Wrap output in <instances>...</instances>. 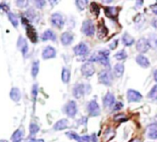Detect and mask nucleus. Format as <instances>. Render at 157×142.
Here are the masks:
<instances>
[{
  "mask_svg": "<svg viewBox=\"0 0 157 142\" xmlns=\"http://www.w3.org/2000/svg\"><path fill=\"white\" fill-rule=\"evenodd\" d=\"M109 51L107 49H102L100 51H98V53L93 54L90 58H89V62H98L100 64H102L105 66L109 67L110 66V63H109Z\"/></svg>",
  "mask_w": 157,
  "mask_h": 142,
  "instance_id": "nucleus-1",
  "label": "nucleus"
},
{
  "mask_svg": "<svg viewBox=\"0 0 157 142\" xmlns=\"http://www.w3.org/2000/svg\"><path fill=\"white\" fill-rule=\"evenodd\" d=\"M72 93L73 96L77 99H81L82 96L85 95L86 92H91V86L89 85H85L83 83H77L73 86V90H72Z\"/></svg>",
  "mask_w": 157,
  "mask_h": 142,
  "instance_id": "nucleus-2",
  "label": "nucleus"
},
{
  "mask_svg": "<svg viewBox=\"0 0 157 142\" xmlns=\"http://www.w3.org/2000/svg\"><path fill=\"white\" fill-rule=\"evenodd\" d=\"M98 80L100 83L105 85V86H111L113 83V77L111 72L108 69H104L99 73Z\"/></svg>",
  "mask_w": 157,
  "mask_h": 142,
  "instance_id": "nucleus-3",
  "label": "nucleus"
},
{
  "mask_svg": "<svg viewBox=\"0 0 157 142\" xmlns=\"http://www.w3.org/2000/svg\"><path fill=\"white\" fill-rule=\"evenodd\" d=\"M82 32L86 36H94L95 33V27L92 20H85L82 26Z\"/></svg>",
  "mask_w": 157,
  "mask_h": 142,
  "instance_id": "nucleus-4",
  "label": "nucleus"
},
{
  "mask_svg": "<svg viewBox=\"0 0 157 142\" xmlns=\"http://www.w3.org/2000/svg\"><path fill=\"white\" fill-rule=\"evenodd\" d=\"M87 111H88L89 115H91V116H98V115H100V113H101L100 106L95 100H92L88 103Z\"/></svg>",
  "mask_w": 157,
  "mask_h": 142,
  "instance_id": "nucleus-5",
  "label": "nucleus"
},
{
  "mask_svg": "<svg viewBox=\"0 0 157 142\" xmlns=\"http://www.w3.org/2000/svg\"><path fill=\"white\" fill-rule=\"evenodd\" d=\"M65 113L67 116L69 117H74L78 112V106L75 101H69L66 105H65Z\"/></svg>",
  "mask_w": 157,
  "mask_h": 142,
  "instance_id": "nucleus-6",
  "label": "nucleus"
},
{
  "mask_svg": "<svg viewBox=\"0 0 157 142\" xmlns=\"http://www.w3.org/2000/svg\"><path fill=\"white\" fill-rule=\"evenodd\" d=\"M81 71H82V74L84 77L89 78V77H92L94 74L95 68H94V65L91 62H87V63H85V64L82 65Z\"/></svg>",
  "mask_w": 157,
  "mask_h": 142,
  "instance_id": "nucleus-7",
  "label": "nucleus"
},
{
  "mask_svg": "<svg viewBox=\"0 0 157 142\" xmlns=\"http://www.w3.org/2000/svg\"><path fill=\"white\" fill-rule=\"evenodd\" d=\"M73 52H74L75 55L84 56L88 54L89 47L87 46V44L85 43H81L77 44L75 47H73Z\"/></svg>",
  "mask_w": 157,
  "mask_h": 142,
  "instance_id": "nucleus-8",
  "label": "nucleus"
},
{
  "mask_svg": "<svg viewBox=\"0 0 157 142\" xmlns=\"http://www.w3.org/2000/svg\"><path fill=\"white\" fill-rule=\"evenodd\" d=\"M149 48H150V45H149L148 40L146 38H144V37L140 38L137 42V43H136V49L140 54H144V53L148 52L149 51Z\"/></svg>",
  "mask_w": 157,
  "mask_h": 142,
  "instance_id": "nucleus-9",
  "label": "nucleus"
},
{
  "mask_svg": "<svg viewBox=\"0 0 157 142\" xmlns=\"http://www.w3.org/2000/svg\"><path fill=\"white\" fill-rule=\"evenodd\" d=\"M51 23L56 28H59V29L62 28L65 24L63 16L60 13H54L51 16Z\"/></svg>",
  "mask_w": 157,
  "mask_h": 142,
  "instance_id": "nucleus-10",
  "label": "nucleus"
},
{
  "mask_svg": "<svg viewBox=\"0 0 157 142\" xmlns=\"http://www.w3.org/2000/svg\"><path fill=\"white\" fill-rule=\"evenodd\" d=\"M127 97L129 103H138L142 100V95L135 90H128L127 92Z\"/></svg>",
  "mask_w": 157,
  "mask_h": 142,
  "instance_id": "nucleus-11",
  "label": "nucleus"
},
{
  "mask_svg": "<svg viewBox=\"0 0 157 142\" xmlns=\"http://www.w3.org/2000/svg\"><path fill=\"white\" fill-rule=\"evenodd\" d=\"M60 40H61V43L63 45H65V46L69 45L74 41V34L71 32H65L62 33Z\"/></svg>",
  "mask_w": 157,
  "mask_h": 142,
  "instance_id": "nucleus-12",
  "label": "nucleus"
},
{
  "mask_svg": "<svg viewBox=\"0 0 157 142\" xmlns=\"http://www.w3.org/2000/svg\"><path fill=\"white\" fill-rule=\"evenodd\" d=\"M56 51L53 46L48 45L43 50L42 56L44 59H51V58L56 57Z\"/></svg>",
  "mask_w": 157,
  "mask_h": 142,
  "instance_id": "nucleus-13",
  "label": "nucleus"
},
{
  "mask_svg": "<svg viewBox=\"0 0 157 142\" xmlns=\"http://www.w3.org/2000/svg\"><path fill=\"white\" fill-rule=\"evenodd\" d=\"M17 45H18V48L20 49V51L22 53L23 56H26V54L28 53V43H27L26 39H24L22 36H20L18 39V42H17Z\"/></svg>",
  "mask_w": 157,
  "mask_h": 142,
  "instance_id": "nucleus-14",
  "label": "nucleus"
},
{
  "mask_svg": "<svg viewBox=\"0 0 157 142\" xmlns=\"http://www.w3.org/2000/svg\"><path fill=\"white\" fill-rule=\"evenodd\" d=\"M26 33L28 38L31 40L32 43H36L37 42V32L35 31V29L31 25V24H27L26 25Z\"/></svg>",
  "mask_w": 157,
  "mask_h": 142,
  "instance_id": "nucleus-15",
  "label": "nucleus"
},
{
  "mask_svg": "<svg viewBox=\"0 0 157 142\" xmlns=\"http://www.w3.org/2000/svg\"><path fill=\"white\" fill-rule=\"evenodd\" d=\"M103 103L104 107L105 108H110L115 104V96L111 92H107L105 96L103 98Z\"/></svg>",
  "mask_w": 157,
  "mask_h": 142,
  "instance_id": "nucleus-16",
  "label": "nucleus"
},
{
  "mask_svg": "<svg viewBox=\"0 0 157 142\" xmlns=\"http://www.w3.org/2000/svg\"><path fill=\"white\" fill-rule=\"evenodd\" d=\"M147 136L151 139H157V125L151 124L147 128Z\"/></svg>",
  "mask_w": 157,
  "mask_h": 142,
  "instance_id": "nucleus-17",
  "label": "nucleus"
},
{
  "mask_svg": "<svg viewBox=\"0 0 157 142\" xmlns=\"http://www.w3.org/2000/svg\"><path fill=\"white\" fill-rule=\"evenodd\" d=\"M136 62H137V64H138L140 66H141V67H143V68H147V67L150 66V61H149V59H148L146 56L142 55V54L137 55V57H136Z\"/></svg>",
  "mask_w": 157,
  "mask_h": 142,
  "instance_id": "nucleus-18",
  "label": "nucleus"
},
{
  "mask_svg": "<svg viewBox=\"0 0 157 142\" xmlns=\"http://www.w3.org/2000/svg\"><path fill=\"white\" fill-rule=\"evenodd\" d=\"M108 34V30L105 27V25L104 23H99L98 25V29H97V36L99 39H103L105 37H106Z\"/></svg>",
  "mask_w": 157,
  "mask_h": 142,
  "instance_id": "nucleus-19",
  "label": "nucleus"
},
{
  "mask_svg": "<svg viewBox=\"0 0 157 142\" xmlns=\"http://www.w3.org/2000/svg\"><path fill=\"white\" fill-rule=\"evenodd\" d=\"M42 40L44 42V41H48V40H50V41H53V42H56V33L53 32V31H51V30H46L43 34H42Z\"/></svg>",
  "mask_w": 157,
  "mask_h": 142,
  "instance_id": "nucleus-20",
  "label": "nucleus"
},
{
  "mask_svg": "<svg viewBox=\"0 0 157 142\" xmlns=\"http://www.w3.org/2000/svg\"><path fill=\"white\" fill-rule=\"evenodd\" d=\"M67 126H68V120L67 119H61L54 125V130H56V131L64 130Z\"/></svg>",
  "mask_w": 157,
  "mask_h": 142,
  "instance_id": "nucleus-21",
  "label": "nucleus"
},
{
  "mask_svg": "<svg viewBox=\"0 0 157 142\" xmlns=\"http://www.w3.org/2000/svg\"><path fill=\"white\" fill-rule=\"evenodd\" d=\"M121 40H122V43H123V44L125 46H131L134 43V42H135L134 38L129 33H128V32H125L123 34Z\"/></svg>",
  "mask_w": 157,
  "mask_h": 142,
  "instance_id": "nucleus-22",
  "label": "nucleus"
},
{
  "mask_svg": "<svg viewBox=\"0 0 157 142\" xmlns=\"http://www.w3.org/2000/svg\"><path fill=\"white\" fill-rule=\"evenodd\" d=\"M124 70H125V66L122 63H117L114 66V74L117 78H120L122 77L123 73H124Z\"/></svg>",
  "mask_w": 157,
  "mask_h": 142,
  "instance_id": "nucleus-23",
  "label": "nucleus"
},
{
  "mask_svg": "<svg viewBox=\"0 0 157 142\" xmlns=\"http://www.w3.org/2000/svg\"><path fill=\"white\" fill-rule=\"evenodd\" d=\"M10 96L11 100L14 102H19L21 98V92L18 88H12L10 92Z\"/></svg>",
  "mask_w": 157,
  "mask_h": 142,
  "instance_id": "nucleus-24",
  "label": "nucleus"
},
{
  "mask_svg": "<svg viewBox=\"0 0 157 142\" xmlns=\"http://www.w3.org/2000/svg\"><path fill=\"white\" fill-rule=\"evenodd\" d=\"M22 138H23V130L21 128L17 129L11 136L12 142H21Z\"/></svg>",
  "mask_w": 157,
  "mask_h": 142,
  "instance_id": "nucleus-25",
  "label": "nucleus"
},
{
  "mask_svg": "<svg viewBox=\"0 0 157 142\" xmlns=\"http://www.w3.org/2000/svg\"><path fill=\"white\" fill-rule=\"evenodd\" d=\"M61 80L64 83H68L70 80V71L67 67H63L61 73Z\"/></svg>",
  "mask_w": 157,
  "mask_h": 142,
  "instance_id": "nucleus-26",
  "label": "nucleus"
},
{
  "mask_svg": "<svg viewBox=\"0 0 157 142\" xmlns=\"http://www.w3.org/2000/svg\"><path fill=\"white\" fill-rule=\"evenodd\" d=\"M147 40L151 48L157 49V35L155 33H151Z\"/></svg>",
  "mask_w": 157,
  "mask_h": 142,
  "instance_id": "nucleus-27",
  "label": "nucleus"
},
{
  "mask_svg": "<svg viewBox=\"0 0 157 142\" xmlns=\"http://www.w3.org/2000/svg\"><path fill=\"white\" fill-rule=\"evenodd\" d=\"M105 14L108 18H114L117 14V8H114V7H105Z\"/></svg>",
  "mask_w": 157,
  "mask_h": 142,
  "instance_id": "nucleus-28",
  "label": "nucleus"
},
{
  "mask_svg": "<svg viewBox=\"0 0 157 142\" xmlns=\"http://www.w3.org/2000/svg\"><path fill=\"white\" fill-rule=\"evenodd\" d=\"M39 61L36 60L33 63V66H32V76L33 78H35L37 75H38V72H39Z\"/></svg>",
  "mask_w": 157,
  "mask_h": 142,
  "instance_id": "nucleus-29",
  "label": "nucleus"
},
{
  "mask_svg": "<svg viewBox=\"0 0 157 142\" xmlns=\"http://www.w3.org/2000/svg\"><path fill=\"white\" fill-rule=\"evenodd\" d=\"M128 57V54L125 50H120L118 51L116 54H115V58L118 61H121V60H124Z\"/></svg>",
  "mask_w": 157,
  "mask_h": 142,
  "instance_id": "nucleus-30",
  "label": "nucleus"
},
{
  "mask_svg": "<svg viewBox=\"0 0 157 142\" xmlns=\"http://www.w3.org/2000/svg\"><path fill=\"white\" fill-rule=\"evenodd\" d=\"M8 16H9V20H10V21L13 24V26H14V27H18L19 21H18V18L16 17V15H15V14H13V13H11V12H10V13L8 14Z\"/></svg>",
  "mask_w": 157,
  "mask_h": 142,
  "instance_id": "nucleus-31",
  "label": "nucleus"
},
{
  "mask_svg": "<svg viewBox=\"0 0 157 142\" xmlns=\"http://www.w3.org/2000/svg\"><path fill=\"white\" fill-rule=\"evenodd\" d=\"M66 135H67L69 138L74 139V140H76L77 142H80L81 136H78L77 133H75V132H73V131H68V132H67V133H66Z\"/></svg>",
  "mask_w": 157,
  "mask_h": 142,
  "instance_id": "nucleus-32",
  "label": "nucleus"
},
{
  "mask_svg": "<svg viewBox=\"0 0 157 142\" xmlns=\"http://www.w3.org/2000/svg\"><path fill=\"white\" fill-rule=\"evenodd\" d=\"M91 11L97 17L98 15H99V13H100V9H99V6L95 3V2H93V3H91Z\"/></svg>",
  "mask_w": 157,
  "mask_h": 142,
  "instance_id": "nucleus-33",
  "label": "nucleus"
},
{
  "mask_svg": "<svg viewBox=\"0 0 157 142\" xmlns=\"http://www.w3.org/2000/svg\"><path fill=\"white\" fill-rule=\"evenodd\" d=\"M148 97L151 99H157V84L152 87V89L148 93Z\"/></svg>",
  "mask_w": 157,
  "mask_h": 142,
  "instance_id": "nucleus-34",
  "label": "nucleus"
},
{
  "mask_svg": "<svg viewBox=\"0 0 157 142\" xmlns=\"http://www.w3.org/2000/svg\"><path fill=\"white\" fill-rule=\"evenodd\" d=\"M88 2L89 1H80V0H77V1H76V6L78 7V9H80V10H84V9L88 5Z\"/></svg>",
  "mask_w": 157,
  "mask_h": 142,
  "instance_id": "nucleus-35",
  "label": "nucleus"
},
{
  "mask_svg": "<svg viewBox=\"0 0 157 142\" xmlns=\"http://www.w3.org/2000/svg\"><path fill=\"white\" fill-rule=\"evenodd\" d=\"M39 126L36 125V124H34V123H32L31 125H30V133H31V135L32 136H33V135H35L38 131H39Z\"/></svg>",
  "mask_w": 157,
  "mask_h": 142,
  "instance_id": "nucleus-36",
  "label": "nucleus"
},
{
  "mask_svg": "<svg viewBox=\"0 0 157 142\" xmlns=\"http://www.w3.org/2000/svg\"><path fill=\"white\" fill-rule=\"evenodd\" d=\"M37 93H38V85H37V84H34V85L33 86V92H32L33 98V101H34V102H35V100H36Z\"/></svg>",
  "mask_w": 157,
  "mask_h": 142,
  "instance_id": "nucleus-37",
  "label": "nucleus"
},
{
  "mask_svg": "<svg viewBox=\"0 0 157 142\" xmlns=\"http://www.w3.org/2000/svg\"><path fill=\"white\" fill-rule=\"evenodd\" d=\"M80 142H91V136L88 135L82 136H81Z\"/></svg>",
  "mask_w": 157,
  "mask_h": 142,
  "instance_id": "nucleus-38",
  "label": "nucleus"
},
{
  "mask_svg": "<svg viewBox=\"0 0 157 142\" xmlns=\"http://www.w3.org/2000/svg\"><path fill=\"white\" fill-rule=\"evenodd\" d=\"M16 4L20 8H24V7H26L28 5V2L27 1H16Z\"/></svg>",
  "mask_w": 157,
  "mask_h": 142,
  "instance_id": "nucleus-39",
  "label": "nucleus"
},
{
  "mask_svg": "<svg viewBox=\"0 0 157 142\" xmlns=\"http://www.w3.org/2000/svg\"><path fill=\"white\" fill-rule=\"evenodd\" d=\"M45 1H35V5L38 9H42L45 5Z\"/></svg>",
  "mask_w": 157,
  "mask_h": 142,
  "instance_id": "nucleus-40",
  "label": "nucleus"
},
{
  "mask_svg": "<svg viewBox=\"0 0 157 142\" xmlns=\"http://www.w3.org/2000/svg\"><path fill=\"white\" fill-rule=\"evenodd\" d=\"M117 43H118V41L117 40H115V41H113L110 44H109V46H110V49H112V50H114V49H116L117 48Z\"/></svg>",
  "mask_w": 157,
  "mask_h": 142,
  "instance_id": "nucleus-41",
  "label": "nucleus"
},
{
  "mask_svg": "<svg viewBox=\"0 0 157 142\" xmlns=\"http://www.w3.org/2000/svg\"><path fill=\"white\" fill-rule=\"evenodd\" d=\"M118 119H120V120L122 119V120L125 121V120H126V117H125L124 114H117V115L114 117V120H115V121H118Z\"/></svg>",
  "mask_w": 157,
  "mask_h": 142,
  "instance_id": "nucleus-42",
  "label": "nucleus"
},
{
  "mask_svg": "<svg viewBox=\"0 0 157 142\" xmlns=\"http://www.w3.org/2000/svg\"><path fill=\"white\" fill-rule=\"evenodd\" d=\"M122 107H123V103L118 102V103H116V106L114 107V110H115V111H119L120 109H122Z\"/></svg>",
  "mask_w": 157,
  "mask_h": 142,
  "instance_id": "nucleus-43",
  "label": "nucleus"
},
{
  "mask_svg": "<svg viewBox=\"0 0 157 142\" xmlns=\"http://www.w3.org/2000/svg\"><path fill=\"white\" fill-rule=\"evenodd\" d=\"M91 140L92 142H97V136H96V134H93L91 136Z\"/></svg>",
  "mask_w": 157,
  "mask_h": 142,
  "instance_id": "nucleus-44",
  "label": "nucleus"
},
{
  "mask_svg": "<svg viewBox=\"0 0 157 142\" xmlns=\"http://www.w3.org/2000/svg\"><path fill=\"white\" fill-rule=\"evenodd\" d=\"M151 8H152V11H153V13L157 15V4H155V5H154V6H152Z\"/></svg>",
  "mask_w": 157,
  "mask_h": 142,
  "instance_id": "nucleus-45",
  "label": "nucleus"
},
{
  "mask_svg": "<svg viewBox=\"0 0 157 142\" xmlns=\"http://www.w3.org/2000/svg\"><path fill=\"white\" fill-rule=\"evenodd\" d=\"M153 78H154V80L157 82V69L153 71Z\"/></svg>",
  "mask_w": 157,
  "mask_h": 142,
  "instance_id": "nucleus-46",
  "label": "nucleus"
},
{
  "mask_svg": "<svg viewBox=\"0 0 157 142\" xmlns=\"http://www.w3.org/2000/svg\"><path fill=\"white\" fill-rule=\"evenodd\" d=\"M30 142H44L43 139H32Z\"/></svg>",
  "mask_w": 157,
  "mask_h": 142,
  "instance_id": "nucleus-47",
  "label": "nucleus"
},
{
  "mask_svg": "<svg viewBox=\"0 0 157 142\" xmlns=\"http://www.w3.org/2000/svg\"><path fill=\"white\" fill-rule=\"evenodd\" d=\"M0 142H8L7 140H4V139H0Z\"/></svg>",
  "mask_w": 157,
  "mask_h": 142,
  "instance_id": "nucleus-48",
  "label": "nucleus"
}]
</instances>
